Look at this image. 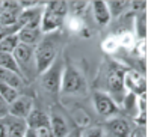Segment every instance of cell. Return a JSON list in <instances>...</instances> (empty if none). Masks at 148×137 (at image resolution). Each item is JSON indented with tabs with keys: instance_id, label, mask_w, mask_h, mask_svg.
<instances>
[{
	"instance_id": "cell-22",
	"label": "cell",
	"mask_w": 148,
	"mask_h": 137,
	"mask_svg": "<svg viewBox=\"0 0 148 137\" xmlns=\"http://www.w3.org/2000/svg\"><path fill=\"white\" fill-rule=\"evenodd\" d=\"M18 44H20V41H18L17 33L15 35L5 36V38L0 39V53H12L17 48Z\"/></svg>"
},
{
	"instance_id": "cell-2",
	"label": "cell",
	"mask_w": 148,
	"mask_h": 137,
	"mask_svg": "<svg viewBox=\"0 0 148 137\" xmlns=\"http://www.w3.org/2000/svg\"><path fill=\"white\" fill-rule=\"evenodd\" d=\"M56 57H58V44L55 38L50 35L42 36L41 42L33 48V62H35L36 72L42 74L55 62Z\"/></svg>"
},
{
	"instance_id": "cell-23",
	"label": "cell",
	"mask_w": 148,
	"mask_h": 137,
	"mask_svg": "<svg viewBox=\"0 0 148 137\" xmlns=\"http://www.w3.org/2000/svg\"><path fill=\"white\" fill-rule=\"evenodd\" d=\"M18 91L14 87H11L8 85H3V83H0V97L3 98V101L6 102V104H11V102H14L17 98H18Z\"/></svg>"
},
{
	"instance_id": "cell-15",
	"label": "cell",
	"mask_w": 148,
	"mask_h": 137,
	"mask_svg": "<svg viewBox=\"0 0 148 137\" xmlns=\"http://www.w3.org/2000/svg\"><path fill=\"white\" fill-rule=\"evenodd\" d=\"M26 125H27L29 130H33V131H36L39 128H44V127H49V115L38 110V108H33L30 115L26 118Z\"/></svg>"
},
{
	"instance_id": "cell-21",
	"label": "cell",
	"mask_w": 148,
	"mask_h": 137,
	"mask_svg": "<svg viewBox=\"0 0 148 137\" xmlns=\"http://www.w3.org/2000/svg\"><path fill=\"white\" fill-rule=\"evenodd\" d=\"M121 104H124V107H125V112L129 113V115L132 116V118H136V116L139 115V107H138V97H134L133 93H129V92H127Z\"/></svg>"
},
{
	"instance_id": "cell-25",
	"label": "cell",
	"mask_w": 148,
	"mask_h": 137,
	"mask_svg": "<svg viewBox=\"0 0 148 137\" xmlns=\"http://www.w3.org/2000/svg\"><path fill=\"white\" fill-rule=\"evenodd\" d=\"M68 3V12L71 11L74 17H77V14H82L86 8H88V2H66Z\"/></svg>"
},
{
	"instance_id": "cell-29",
	"label": "cell",
	"mask_w": 148,
	"mask_h": 137,
	"mask_svg": "<svg viewBox=\"0 0 148 137\" xmlns=\"http://www.w3.org/2000/svg\"><path fill=\"white\" fill-rule=\"evenodd\" d=\"M0 8H2V2H0Z\"/></svg>"
},
{
	"instance_id": "cell-28",
	"label": "cell",
	"mask_w": 148,
	"mask_h": 137,
	"mask_svg": "<svg viewBox=\"0 0 148 137\" xmlns=\"http://www.w3.org/2000/svg\"><path fill=\"white\" fill-rule=\"evenodd\" d=\"M5 136H6L5 124H3V119H0V137H5Z\"/></svg>"
},
{
	"instance_id": "cell-10",
	"label": "cell",
	"mask_w": 148,
	"mask_h": 137,
	"mask_svg": "<svg viewBox=\"0 0 148 137\" xmlns=\"http://www.w3.org/2000/svg\"><path fill=\"white\" fill-rule=\"evenodd\" d=\"M21 12L20 2H2L0 8V26H15L18 15Z\"/></svg>"
},
{
	"instance_id": "cell-11",
	"label": "cell",
	"mask_w": 148,
	"mask_h": 137,
	"mask_svg": "<svg viewBox=\"0 0 148 137\" xmlns=\"http://www.w3.org/2000/svg\"><path fill=\"white\" fill-rule=\"evenodd\" d=\"M17 36H18L20 44H24V45H29V47L35 48V47L41 42L44 35H42V32L39 27H23V29L18 30Z\"/></svg>"
},
{
	"instance_id": "cell-30",
	"label": "cell",
	"mask_w": 148,
	"mask_h": 137,
	"mask_svg": "<svg viewBox=\"0 0 148 137\" xmlns=\"http://www.w3.org/2000/svg\"><path fill=\"white\" fill-rule=\"evenodd\" d=\"M68 137H71V136H68Z\"/></svg>"
},
{
	"instance_id": "cell-5",
	"label": "cell",
	"mask_w": 148,
	"mask_h": 137,
	"mask_svg": "<svg viewBox=\"0 0 148 137\" xmlns=\"http://www.w3.org/2000/svg\"><path fill=\"white\" fill-rule=\"evenodd\" d=\"M85 91V78L80 74L79 70H76L71 65L64 66L62 80H60V91L64 93H79Z\"/></svg>"
},
{
	"instance_id": "cell-4",
	"label": "cell",
	"mask_w": 148,
	"mask_h": 137,
	"mask_svg": "<svg viewBox=\"0 0 148 137\" xmlns=\"http://www.w3.org/2000/svg\"><path fill=\"white\" fill-rule=\"evenodd\" d=\"M64 62L59 57L55 59L47 70L41 74V86L44 87L45 92L49 93H58L60 91V80H62L64 72Z\"/></svg>"
},
{
	"instance_id": "cell-9",
	"label": "cell",
	"mask_w": 148,
	"mask_h": 137,
	"mask_svg": "<svg viewBox=\"0 0 148 137\" xmlns=\"http://www.w3.org/2000/svg\"><path fill=\"white\" fill-rule=\"evenodd\" d=\"M32 110H33V100L30 97H26V95H18V98L9 104L8 115L12 118L26 121V118L30 115Z\"/></svg>"
},
{
	"instance_id": "cell-18",
	"label": "cell",
	"mask_w": 148,
	"mask_h": 137,
	"mask_svg": "<svg viewBox=\"0 0 148 137\" xmlns=\"http://www.w3.org/2000/svg\"><path fill=\"white\" fill-rule=\"evenodd\" d=\"M147 11L144 12H138L136 18H134V32H136V36L139 38V41L147 39Z\"/></svg>"
},
{
	"instance_id": "cell-26",
	"label": "cell",
	"mask_w": 148,
	"mask_h": 137,
	"mask_svg": "<svg viewBox=\"0 0 148 137\" xmlns=\"http://www.w3.org/2000/svg\"><path fill=\"white\" fill-rule=\"evenodd\" d=\"M8 108H9V106L3 101L2 97H0V119H5L6 116H8Z\"/></svg>"
},
{
	"instance_id": "cell-12",
	"label": "cell",
	"mask_w": 148,
	"mask_h": 137,
	"mask_svg": "<svg viewBox=\"0 0 148 137\" xmlns=\"http://www.w3.org/2000/svg\"><path fill=\"white\" fill-rule=\"evenodd\" d=\"M5 124V130H6V136L5 137H23L27 125H26V121L18 119V118H12V116H6L3 119Z\"/></svg>"
},
{
	"instance_id": "cell-24",
	"label": "cell",
	"mask_w": 148,
	"mask_h": 137,
	"mask_svg": "<svg viewBox=\"0 0 148 137\" xmlns=\"http://www.w3.org/2000/svg\"><path fill=\"white\" fill-rule=\"evenodd\" d=\"M79 137H104L103 127H91V125H88Z\"/></svg>"
},
{
	"instance_id": "cell-13",
	"label": "cell",
	"mask_w": 148,
	"mask_h": 137,
	"mask_svg": "<svg viewBox=\"0 0 148 137\" xmlns=\"http://www.w3.org/2000/svg\"><path fill=\"white\" fill-rule=\"evenodd\" d=\"M49 127L53 137H68L70 136V127L66 124V121L64 119V116H60L59 113H53L49 116Z\"/></svg>"
},
{
	"instance_id": "cell-7",
	"label": "cell",
	"mask_w": 148,
	"mask_h": 137,
	"mask_svg": "<svg viewBox=\"0 0 148 137\" xmlns=\"http://www.w3.org/2000/svg\"><path fill=\"white\" fill-rule=\"evenodd\" d=\"M124 87L125 92L133 93L134 97H142L147 95V78L136 70H129L124 71Z\"/></svg>"
},
{
	"instance_id": "cell-16",
	"label": "cell",
	"mask_w": 148,
	"mask_h": 137,
	"mask_svg": "<svg viewBox=\"0 0 148 137\" xmlns=\"http://www.w3.org/2000/svg\"><path fill=\"white\" fill-rule=\"evenodd\" d=\"M91 8H92V14L94 18L100 26H106L110 21V14L107 9V3L103 0H95V2H91Z\"/></svg>"
},
{
	"instance_id": "cell-19",
	"label": "cell",
	"mask_w": 148,
	"mask_h": 137,
	"mask_svg": "<svg viewBox=\"0 0 148 137\" xmlns=\"http://www.w3.org/2000/svg\"><path fill=\"white\" fill-rule=\"evenodd\" d=\"M0 70H6V71H12L15 74H20V68H18V63L15 62L12 53H0ZM23 77V75H21Z\"/></svg>"
},
{
	"instance_id": "cell-3",
	"label": "cell",
	"mask_w": 148,
	"mask_h": 137,
	"mask_svg": "<svg viewBox=\"0 0 148 137\" xmlns=\"http://www.w3.org/2000/svg\"><path fill=\"white\" fill-rule=\"evenodd\" d=\"M124 71L125 68L119 66L118 63L112 65L107 72V91L109 97L119 106L125 97V87H124Z\"/></svg>"
},
{
	"instance_id": "cell-17",
	"label": "cell",
	"mask_w": 148,
	"mask_h": 137,
	"mask_svg": "<svg viewBox=\"0 0 148 137\" xmlns=\"http://www.w3.org/2000/svg\"><path fill=\"white\" fill-rule=\"evenodd\" d=\"M0 83L8 85L14 89H18L23 86V77L20 74H15L12 71H6V70H0Z\"/></svg>"
},
{
	"instance_id": "cell-14",
	"label": "cell",
	"mask_w": 148,
	"mask_h": 137,
	"mask_svg": "<svg viewBox=\"0 0 148 137\" xmlns=\"http://www.w3.org/2000/svg\"><path fill=\"white\" fill-rule=\"evenodd\" d=\"M12 56H14L15 62L18 63L20 72H23L24 66H29V63L33 60V47L24 45V44H18L17 48L12 51Z\"/></svg>"
},
{
	"instance_id": "cell-8",
	"label": "cell",
	"mask_w": 148,
	"mask_h": 137,
	"mask_svg": "<svg viewBox=\"0 0 148 137\" xmlns=\"http://www.w3.org/2000/svg\"><path fill=\"white\" fill-rule=\"evenodd\" d=\"M132 130L133 127L129 119L115 116V118H110L106 121L103 131H104V136L107 137H130Z\"/></svg>"
},
{
	"instance_id": "cell-6",
	"label": "cell",
	"mask_w": 148,
	"mask_h": 137,
	"mask_svg": "<svg viewBox=\"0 0 148 137\" xmlns=\"http://www.w3.org/2000/svg\"><path fill=\"white\" fill-rule=\"evenodd\" d=\"M92 101H94V107H95L97 113L104 119L115 118L119 112V106L109 97L107 92L95 91L92 95Z\"/></svg>"
},
{
	"instance_id": "cell-1",
	"label": "cell",
	"mask_w": 148,
	"mask_h": 137,
	"mask_svg": "<svg viewBox=\"0 0 148 137\" xmlns=\"http://www.w3.org/2000/svg\"><path fill=\"white\" fill-rule=\"evenodd\" d=\"M68 15V3L62 0L47 2L42 8L41 15V32L42 35H50L55 30H59L64 26L65 18Z\"/></svg>"
},
{
	"instance_id": "cell-20",
	"label": "cell",
	"mask_w": 148,
	"mask_h": 137,
	"mask_svg": "<svg viewBox=\"0 0 148 137\" xmlns=\"http://www.w3.org/2000/svg\"><path fill=\"white\" fill-rule=\"evenodd\" d=\"M106 3H107V9H109L110 17H119L127 9H130L129 0H110V2H106Z\"/></svg>"
},
{
	"instance_id": "cell-27",
	"label": "cell",
	"mask_w": 148,
	"mask_h": 137,
	"mask_svg": "<svg viewBox=\"0 0 148 137\" xmlns=\"http://www.w3.org/2000/svg\"><path fill=\"white\" fill-rule=\"evenodd\" d=\"M23 137H38V136H36V131H33V130H29V128H27Z\"/></svg>"
}]
</instances>
